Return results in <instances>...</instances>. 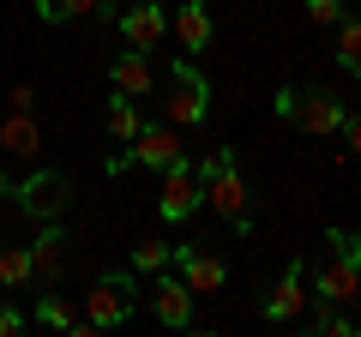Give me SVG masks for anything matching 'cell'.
Masks as SVG:
<instances>
[{"mask_svg":"<svg viewBox=\"0 0 361 337\" xmlns=\"http://www.w3.org/2000/svg\"><path fill=\"white\" fill-rule=\"evenodd\" d=\"M205 115H211V85H205V73L193 66V54H180V61L169 66L163 121H169V127H199Z\"/></svg>","mask_w":361,"mask_h":337,"instance_id":"obj_1","label":"cell"},{"mask_svg":"<svg viewBox=\"0 0 361 337\" xmlns=\"http://www.w3.org/2000/svg\"><path fill=\"white\" fill-rule=\"evenodd\" d=\"M133 307H139V277L133 271H103L97 283H90V295H85V319L97 325V331L127 325Z\"/></svg>","mask_w":361,"mask_h":337,"instance_id":"obj_2","label":"cell"},{"mask_svg":"<svg viewBox=\"0 0 361 337\" xmlns=\"http://www.w3.org/2000/svg\"><path fill=\"white\" fill-rule=\"evenodd\" d=\"M13 199H18V211H25V217H37V223H61L66 205H73V181H66L61 168H30L25 181L13 187Z\"/></svg>","mask_w":361,"mask_h":337,"instance_id":"obj_3","label":"cell"},{"mask_svg":"<svg viewBox=\"0 0 361 337\" xmlns=\"http://www.w3.org/2000/svg\"><path fill=\"white\" fill-rule=\"evenodd\" d=\"M205 199L235 235H253V199H247V181L235 175V163H223L217 175H205Z\"/></svg>","mask_w":361,"mask_h":337,"instance_id":"obj_4","label":"cell"},{"mask_svg":"<svg viewBox=\"0 0 361 337\" xmlns=\"http://www.w3.org/2000/svg\"><path fill=\"white\" fill-rule=\"evenodd\" d=\"M199 205H205V187H199L193 163H187V157L169 163L163 168V187H157V217H163V223H187Z\"/></svg>","mask_w":361,"mask_h":337,"instance_id":"obj_5","label":"cell"},{"mask_svg":"<svg viewBox=\"0 0 361 337\" xmlns=\"http://www.w3.org/2000/svg\"><path fill=\"white\" fill-rule=\"evenodd\" d=\"M127 157H133L139 168H169V163H180V157H187L180 127H169V121H163V127H157V121H151V127H139V139L127 145Z\"/></svg>","mask_w":361,"mask_h":337,"instance_id":"obj_6","label":"cell"},{"mask_svg":"<svg viewBox=\"0 0 361 337\" xmlns=\"http://www.w3.org/2000/svg\"><path fill=\"white\" fill-rule=\"evenodd\" d=\"M301 313H307V265L289 259V271L277 277V289L265 295V319L271 325H289V319H301Z\"/></svg>","mask_w":361,"mask_h":337,"instance_id":"obj_7","label":"cell"},{"mask_svg":"<svg viewBox=\"0 0 361 337\" xmlns=\"http://www.w3.org/2000/svg\"><path fill=\"white\" fill-rule=\"evenodd\" d=\"M109 85H115L121 97H133V103L157 97V73H151V61H145V49H121L115 61H109Z\"/></svg>","mask_w":361,"mask_h":337,"instance_id":"obj_8","label":"cell"},{"mask_svg":"<svg viewBox=\"0 0 361 337\" xmlns=\"http://www.w3.org/2000/svg\"><path fill=\"white\" fill-rule=\"evenodd\" d=\"M343 97H331V91H301V103H295V127L301 133H313V139H331L337 127H343Z\"/></svg>","mask_w":361,"mask_h":337,"instance_id":"obj_9","label":"cell"},{"mask_svg":"<svg viewBox=\"0 0 361 337\" xmlns=\"http://www.w3.org/2000/svg\"><path fill=\"white\" fill-rule=\"evenodd\" d=\"M115 25H121V37H127V49H145V54H151L157 42H163L169 18H163L157 0H139V6H127V13H115Z\"/></svg>","mask_w":361,"mask_h":337,"instance_id":"obj_10","label":"cell"},{"mask_svg":"<svg viewBox=\"0 0 361 337\" xmlns=\"http://www.w3.org/2000/svg\"><path fill=\"white\" fill-rule=\"evenodd\" d=\"M307 283H313V295H319V301H337V307H355V295H361V265L325 259L319 271H307Z\"/></svg>","mask_w":361,"mask_h":337,"instance_id":"obj_11","label":"cell"},{"mask_svg":"<svg viewBox=\"0 0 361 337\" xmlns=\"http://www.w3.org/2000/svg\"><path fill=\"white\" fill-rule=\"evenodd\" d=\"M175 265H180V283L193 289V295H217V289L229 283V265L211 259V253H199V247H175Z\"/></svg>","mask_w":361,"mask_h":337,"instance_id":"obj_12","label":"cell"},{"mask_svg":"<svg viewBox=\"0 0 361 337\" xmlns=\"http://www.w3.org/2000/svg\"><path fill=\"white\" fill-rule=\"evenodd\" d=\"M151 307H157V319L163 325H193V289L180 283V277H169V271H157V283H151Z\"/></svg>","mask_w":361,"mask_h":337,"instance_id":"obj_13","label":"cell"},{"mask_svg":"<svg viewBox=\"0 0 361 337\" xmlns=\"http://www.w3.org/2000/svg\"><path fill=\"white\" fill-rule=\"evenodd\" d=\"M0 151L18 157V163H30V157L42 151V127H37V115H30V109H13V115L0 121Z\"/></svg>","mask_w":361,"mask_h":337,"instance_id":"obj_14","label":"cell"},{"mask_svg":"<svg viewBox=\"0 0 361 337\" xmlns=\"http://www.w3.org/2000/svg\"><path fill=\"white\" fill-rule=\"evenodd\" d=\"M30 265H37V283H54L66 271V229L61 223H42L37 241H30Z\"/></svg>","mask_w":361,"mask_h":337,"instance_id":"obj_15","label":"cell"},{"mask_svg":"<svg viewBox=\"0 0 361 337\" xmlns=\"http://www.w3.org/2000/svg\"><path fill=\"white\" fill-rule=\"evenodd\" d=\"M30 319H37V325H49V331L97 337V325H90V319H78V313H73V301H61L54 289H42V295H37V307H30Z\"/></svg>","mask_w":361,"mask_h":337,"instance_id":"obj_16","label":"cell"},{"mask_svg":"<svg viewBox=\"0 0 361 337\" xmlns=\"http://www.w3.org/2000/svg\"><path fill=\"white\" fill-rule=\"evenodd\" d=\"M175 37H180V54H205L211 49V13H205V0H180Z\"/></svg>","mask_w":361,"mask_h":337,"instance_id":"obj_17","label":"cell"},{"mask_svg":"<svg viewBox=\"0 0 361 337\" xmlns=\"http://www.w3.org/2000/svg\"><path fill=\"white\" fill-rule=\"evenodd\" d=\"M109 139H115V145H133V139H139V127H145V121H139V103H133V97H109Z\"/></svg>","mask_w":361,"mask_h":337,"instance_id":"obj_18","label":"cell"},{"mask_svg":"<svg viewBox=\"0 0 361 337\" xmlns=\"http://www.w3.org/2000/svg\"><path fill=\"white\" fill-rule=\"evenodd\" d=\"M0 283H6V289H37L30 247H0Z\"/></svg>","mask_w":361,"mask_h":337,"instance_id":"obj_19","label":"cell"},{"mask_svg":"<svg viewBox=\"0 0 361 337\" xmlns=\"http://www.w3.org/2000/svg\"><path fill=\"white\" fill-rule=\"evenodd\" d=\"M337 66H343L349 78H361V13L337 18Z\"/></svg>","mask_w":361,"mask_h":337,"instance_id":"obj_20","label":"cell"},{"mask_svg":"<svg viewBox=\"0 0 361 337\" xmlns=\"http://www.w3.org/2000/svg\"><path fill=\"white\" fill-rule=\"evenodd\" d=\"M169 265H175V247L169 241H139L133 247V271L139 277H157V271H169Z\"/></svg>","mask_w":361,"mask_h":337,"instance_id":"obj_21","label":"cell"},{"mask_svg":"<svg viewBox=\"0 0 361 337\" xmlns=\"http://www.w3.org/2000/svg\"><path fill=\"white\" fill-rule=\"evenodd\" d=\"M325 241H331V259L361 265V235H355V229H325Z\"/></svg>","mask_w":361,"mask_h":337,"instance_id":"obj_22","label":"cell"},{"mask_svg":"<svg viewBox=\"0 0 361 337\" xmlns=\"http://www.w3.org/2000/svg\"><path fill=\"white\" fill-rule=\"evenodd\" d=\"M343 13H349L343 0H307V18H313V25H337Z\"/></svg>","mask_w":361,"mask_h":337,"instance_id":"obj_23","label":"cell"},{"mask_svg":"<svg viewBox=\"0 0 361 337\" xmlns=\"http://www.w3.org/2000/svg\"><path fill=\"white\" fill-rule=\"evenodd\" d=\"M54 13H61V18H97V13H103V0H54Z\"/></svg>","mask_w":361,"mask_h":337,"instance_id":"obj_24","label":"cell"},{"mask_svg":"<svg viewBox=\"0 0 361 337\" xmlns=\"http://www.w3.org/2000/svg\"><path fill=\"white\" fill-rule=\"evenodd\" d=\"M295 103H301V91H295V85H283V91L271 97V109H277L283 121H295Z\"/></svg>","mask_w":361,"mask_h":337,"instance_id":"obj_25","label":"cell"},{"mask_svg":"<svg viewBox=\"0 0 361 337\" xmlns=\"http://www.w3.org/2000/svg\"><path fill=\"white\" fill-rule=\"evenodd\" d=\"M18 331H25V313H18V307H0V337H18Z\"/></svg>","mask_w":361,"mask_h":337,"instance_id":"obj_26","label":"cell"},{"mask_svg":"<svg viewBox=\"0 0 361 337\" xmlns=\"http://www.w3.org/2000/svg\"><path fill=\"white\" fill-rule=\"evenodd\" d=\"M337 133H343V139H349V151L361 157V115H343V127H337Z\"/></svg>","mask_w":361,"mask_h":337,"instance_id":"obj_27","label":"cell"},{"mask_svg":"<svg viewBox=\"0 0 361 337\" xmlns=\"http://www.w3.org/2000/svg\"><path fill=\"white\" fill-rule=\"evenodd\" d=\"M13 109H37V91L30 85H13Z\"/></svg>","mask_w":361,"mask_h":337,"instance_id":"obj_28","label":"cell"},{"mask_svg":"<svg viewBox=\"0 0 361 337\" xmlns=\"http://www.w3.org/2000/svg\"><path fill=\"white\" fill-rule=\"evenodd\" d=\"M6 193H13V175H6V168H0V199H6Z\"/></svg>","mask_w":361,"mask_h":337,"instance_id":"obj_29","label":"cell"}]
</instances>
